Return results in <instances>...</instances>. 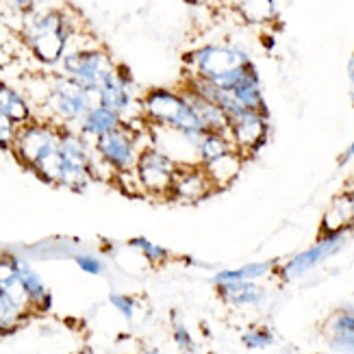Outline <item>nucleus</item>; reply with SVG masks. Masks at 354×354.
<instances>
[{
    "instance_id": "f257e3e1",
    "label": "nucleus",
    "mask_w": 354,
    "mask_h": 354,
    "mask_svg": "<svg viewBox=\"0 0 354 354\" xmlns=\"http://www.w3.org/2000/svg\"><path fill=\"white\" fill-rule=\"evenodd\" d=\"M11 152L24 170L33 172L46 185L61 187L66 163L59 150V124L35 118L18 129Z\"/></svg>"
},
{
    "instance_id": "f03ea898",
    "label": "nucleus",
    "mask_w": 354,
    "mask_h": 354,
    "mask_svg": "<svg viewBox=\"0 0 354 354\" xmlns=\"http://www.w3.org/2000/svg\"><path fill=\"white\" fill-rule=\"evenodd\" d=\"M140 115L148 129L180 133L194 146H198L200 137L205 135L194 109L180 89H167V87L148 89L140 98Z\"/></svg>"
},
{
    "instance_id": "7ed1b4c3",
    "label": "nucleus",
    "mask_w": 354,
    "mask_h": 354,
    "mask_svg": "<svg viewBox=\"0 0 354 354\" xmlns=\"http://www.w3.org/2000/svg\"><path fill=\"white\" fill-rule=\"evenodd\" d=\"M74 35L72 22L64 9H35L24 15L22 39L44 66H57L66 57Z\"/></svg>"
},
{
    "instance_id": "20e7f679",
    "label": "nucleus",
    "mask_w": 354,
    "mask_h": 354,
    "mask_svg": "<svg viewBox=\"0 0 354 354\" xmlns=\"http://www.w3.org/2000/svg\"><path fill=\"white\" fill-rule=\"evenodd\" d=\"M183 64L187 74H196L200 79H207L215 87L224 91L233 89L245 74H248L254 64L237 46H220L209 44L203 48H196L183 57Z\"/></svg>"
},
{
    "instance_id": "39448f33",
    "label": "nucleus",
    "mask_w": 354,
    "mask_h": 354,
    "mask_svg": "<svg viewBox=\"0 0 354 354\" xmlns=\"http://www.w3.org/2000/svg\"><path fill=\"white\" fill-rule=\"evenodd\" d=\"M94 104H98V96L94 91L85 89L66 74L55 76L48 85V91H46V106L50 111V122L61 127H79V122Z\"/></svg>"
},
{
    "instance_id": "423d86ee",
    "label": "nucleus",
    "mask_w": 354,
    "mask_h": 354,
    "mask_svg": "<svg viewBox=\"0 0 354 354\" xmlns=\"http://www.w3.org/2000/svg\"><path fill=\"white\" fill-rule=\"evenodd\" d=\"M178 161L157 146H144L137 155L133 178L142 196L152 200H167L172 189V183L178 170Z\"/></svg>"
},
{
    "instance_id": "0eeeda50",
    "label": "nucleus",
    "mask_w": 354,
    "mask_h": 354,
    "mask_svg": "<svg viewBox=\"0 0 354 354\" xmlns=\"http://www.w3.org/2000/svg\"><path fill=\"white\" fill-rule=\"evenodd\" d=\"M91 148H94V155L102 167H106L115 176H127L133 174L137 155L144 146H140V133L135 131L133 122L127 120L122 127L94 140Z\"/></svg>"
},
{
    "instance_id": "6e6552de",
    "label": "nucleus",
    "mask_w": 354,
    "mask_h": 354,
    "mask_svg": "<svg viewBox=\"0 0 354 354\" xmlns=\"http://www.w3.org/2000/svg\"><path fill=\"white\" fill-rule=\"evenodd\" d=\"M61 68H64L66 76L98 96V89L115 72L118 64L104 48L91 46V48H76L72 53H66V57L61 59Z\"/></svg>"
},
{
    "instance_id": "1a4fd4ad",
    "label": "nucleus",
    "mask_w": 354,
    "mask_h": 354,
    "mask_svg": "<svg viewBox=\"0 0 354 354\" xmlns=\"http://www.w3.org/2000/svg\"><path fill=\"white\" fill-rule=\"evenodd\" d=\"M348 235H350V230L324 233L317 243L311 245V248L298 252L296 257H291L287 263L281 266V270H279L281 279L283 281H296V279H300V276H304L306 272L315 270L317 266H322L324 261H328L330 257H335L344 248L346 241H348Z\"/></svg>"
},
{
    "instance_id": "9d476101",
    "label": "nucleus",
    "mask_w": 354,
    "mask_h": 354,
    "mask_svg": "<svg viewBox=\"0 0 354 354\" xmlns=\"http://www.w3.org/2000/svg\"><path fill=\"white\" fill-rule=\"evenodd\" d=\"M270 135V115L259 111H241L228 118V137L239 155L245 159L268 142Z\"/></svg>"
},
{
    "instance_id": "9b49d317",
    "label": "nucleus",
    "mask_w": 354,
    "mask_h": 354,
    "mask_svg": "<svg viewBox=\"0 0 354 354\" xmlns=\"http://www.w3.org/2000/svg\"><path fill=\"white\" fill-rule=\"evenodd\" d=\"M211 194H215V189L205 172V167L200 163H180L167 200L180 205H196L203 203Z\"/></svg>"
},
{
    "instance_id": "f8f14e48",
    "label": "nucleus",
    "mask_w": 354,
    "mask_h": 354,
    "mask_svg": "<svg viewBox=\"0 0 354 354\" xmlns=\"http://www.w3.org/2000/svg\"><path fill=\"white\" fill-rule=\"evenodd\" d=\"M133 87H135V81L131 72L124 66H118L115 72L106 79V83L98 89V104L115 111L124 120H131L133 104L140 102L133 94Z\"/></svg>"
},
{
    "instance_id": "ddd939ff",
    "label": "nucleus",
    "mask_w": 354,
    "mask_h": 354,
    "mask_svg": "<svg viewBox=\"0 0 354 354\" xmlns=\"http://www.w3.org/2000/svg\"><path fill=\"white\" fill-rule=\"evenodd\" d=\"M18 274L20 281L26 289V296L30 300V309H33V315L39 313H48L53 309V294L48 285L44 283V279L39 276V272L28 263V259L18 254Z\"/></svg>"
},
{
    "instance_id": "4468645a",
    "label": "nucleus",
    "mask_w": 354,
    "mask_h": 354,
    "mask_svg": "<svg viewBox=\"0 0 354 354\" xmlns=\"http://www.w3.org/2000/svg\"><path fill=\"white\" fill-rule=\"evenodd\" d=\"M324 335L330 350L339 354H354V311L352 309L335 311L326 322Z\"/></svg>"
},
{
    "instance_id": "2eb2a0df",
    "label": "nucleus",
    "mask_w": 354,
    "mask_h": 354,
    "mask_svg": "<svg viewBox=\"0 0 354 354\" xmlns=\"http://www.w3.org/2000/svg\"><path fill=\"white\" fill-rule=\"evenodd\" d=\"M124 122L127 120L122 118V115H118L115 111L106 109V106H102V104H94L85 113V118L79 122V129H76V131H79L87 142L89 140L94 142V140H98L100 135H104V133H109V131L122 127Z\"/></svg>"
},
{
    "instance_id": "dca6fc26",
    "label": "nucleus",
    "mask_w": 354,
    "mask_h": 354,
    "mask_svg": "<svg viewBox=\"0 0 354 354\" xmlns=\"http://www.w3.org/2000/svg\"><path fill=\"white\" fill-rule=\"evenodd\" d=\"M218 289V296L230 304V306H237V309H243V306H259L263 304L268 298V291L266 287H261L259 283H222V285H215Z\"/></svg>"
},
{
    "instance_id": "f3484780",
    "label": "nucleus",
    "mask_w": 354,
    "mask_h": 354,
    "mask_svg": "<svg viewBox=\"0 0 354 354\" xmlns=\"http://www.w3.org/2000/svg\"><path fill=\"white\" fill-rule=\"evenodd\" d=\"M180 91L185 94V98H187V102L194 109V113H196L200 127H203L205 133H228V118L218 104L209 102L207 98L198 96V94H192V91H187V89H180Z\"/></svg>"
},
{
    "instance_id": "a211bd4d",
    "label": "nucleus",
    "mask_w": 354,
    "mask_h": 354,
    "mask_svg": "<svg viewBox=\"0 0 354 354\" xmlns=\"http://www.w3.org/2000/svg\"><path fill=\"white\" fill-rule=\"evenodd\" d=\"M354 228V192H344L337 196L322 222L324 233H337V230Z\"/></svg>"
},
{
    "instance_id": "6ab92c4d",
    "label": "nucleus",
    "mask_w": 354,
    "mask_h": 354,
    "mask_svg": "<svg viewBox=\"0 0 354 354\" xmlns=\"http://www.w3.org/2000/svg\"><path fill=\"white\" fill-rule=\"evenodd\" d=\"M241 165H243V157L239 155L237 150H233V152H228V155L215 159V161H211V163H207L203 167H205V172H207V176H209V180L213 185V189L218 192V189L228 187V185L239 176Z\"/></svg>"
},
{
    "instance_id": "aec40b11",
    "label": "nucleus",
    "mask_w": 354,
    "mask_h": 354,
    "mask_svg": "<svg viewBox=\"0 0 354 354\" xmlns=\"http://www.w3.org/2000/svg\"><path fill=\"white\" fill-rule=\"evenodd\" d=\"M0 111H3L9 120H13L18 127H24L28 122H33V109H30L28 100L20 94L18 89L0 81Z\"/></svg>"
},
{
    "instance_id": "412c9836",
    "label": "nucleus",
    "mask_w": 354,
    "mask_h": 354,
    "mask_svg": "<svg viewBox=\"0 0 354 354\" xmlns=\"http://www.w3.org/2000/svg\"><path fill=\"white\" fill-rule=\"evenodd\" d=\"M276 270V261H257V263H245L235 270H220L213 274V285H222V283H257L259 279H266Z\"/></svg>"
},
{
    "instance_id": "4be33fe9",
    "label": "nucleus",
    "mask_w": 354,
    "mask_h": 354,
    "mask_svg": "<svg viewBox=\"0 0 354 354\" xmlns=\"http://www.w3.org/2000/svg\"><path fill=\"white\" fill-rule=\"evenodd\" d=\"M233 150H237V148L233 146V142H230L228 133H205L196 146V163L207 165Z\"/></svg>"
},
{
    "instance_id": "5701e85b",
    "label": "nucleus",
    "mask_w": 354,
    "mask_h": 354,
    "mask_svg": "<svg viewBox=\"0 0 354 354\" xmlns=\"http://www.w3.org/2000/svg\"><path fill=\"white\" fill-rule=\"evenodd\" d=\"M233 7L248 24H270L276 18V0H233Z\"/></svg>"
},
{
    "instance_id": "b1692460",
    "label": "nucleus",
    "mask_w": 354,
    "mask_h": 354,
    "mask_svg": "<svg viewBox=\"0 0 354 354\" xmlns=\"http://www.w3.org/2000/svg\"><path fill=\"white\" fill-rule=\"evenodd\" d=\"M28 319L26 313H22L18 306H15L3 291H0V337L11 335L18 330L24 322Z\"/></svg>"
},
{
    "instance_id": "393cba45",
    "label": "nucleus",
    "mask_w": 354,
    "mask_h": 354,
    "mask_svg": "<svg viewBox=\"0 0 354 354\" xmlns=\"http://www.w3.org/2000/svg\"><path fill=\"white\" fill-rule=\"evenodd\" d=\"M129 245L140 252L150 266H157L159 268V266H165L167 261L172 259V252L170 250H165L163 245L150 241L148 237H133V239H129Z\"/></svg>"
},
{
    "instance_id": "a878e982",
    "label": "nucleus",
    "mask_w": 354,
    "mask_h": 354,
    "mask_svg": "<svg viewBox=\"0 0 354 354\" xmlns=\"http://www.w3.org/2000/svg\"><path fill=\"white\" fill-rule=\"evenodd\" d=\"M274 333L268 326H250L241 335V344L248 350H266L274 346Z\"/></svg>"
},
{
    "instance_id": "bb28decb",
    "label": "nucleus",
    "mask_w": 354,
    "mask_h": 354,
    "mask_svg": "<svg viewBox=\"0 0 354 354\" xmlns=\"http://www.w3.org/2000/svg\"><path fill=\"white\" fill-rule=\"evenodd\" d=\"M172 342L176 344V348L180 352H194L196 350V342H194V337L189 333V328L185 326V322H180L176 317V313L172 315Z\"/></svg>"
},
{
    "instance_id": "cd10ccee",
    "label": "nucleus",
    "mask_w": 354,
    "mask_h": 354,
    "mask_svg": "<svg viewBox=\"0 0 354 354\" xmlns=\"http://www.w3.org/2000/svg\"><path fill=\"white\" fill-rule=\"evenodd\" d=\"M109 304L113 306V309L124 317L127 322H133L137 317V309H140V304H137V300L129 294H109Z\"/></svg>"
},
{
    "instance_id": "c85d7f7f",
    "label": "nucleus",
    "mask_w": 354,
    "mask_h": 354,
    "mask_svg": "<svg viewBox=\"0 0 354 354\" xmlns=\"http://www.w3.org/2000/svg\"><path fill=\"white\" fill-rule=\"evenodd\" d=\"M74 259V263L81 268V272L89 274V276H102L106 266H104V261L96 254H89V252H76L72 254Z\"/></svg>"
},
{
    "instance_id": "c756f323",
    "label": "nucleus",
    "mask_w": 354,
    "mask_h": 354,
    "mask_svg": "<svg viewBox=\"0 0 354 354\" xmlns=\"http://www.w3.org/2000/svg\"><path fill=\"white\" fill-rule=\"evenodd\" d=\"M18 124L13 120H9L3 111H0V150H11L15 135H18Z\"/></svg>"
},
{
    "instance_id": "7c9ffc66",
    "label": "nucleus",
    "mask_w": 354,
    "mask_h": 354,
    "mask_svg": "<svg viewBox=\"0 0 354 354\" xmlns=\"http://www.w3.org/2000/svg\"><path fill=\"white\" fill-rule=\"evenodd\" d=\"M37 3H39V0H7V5L13 11L22 13V15H28L30 11H35L37 9Z\"/></svg>"
},
{
    "instance_id": "2f4dec72",
    "label": "nucleus",
    "mask_w": 354,
    "mask_h": 354,
    "mask_svg": "<svg viewBox=\"0 0 354 354\" xmlns=\"http://www.w3.org/2000/svg\"><path fill=\"white\" fill-rule=\"evenodd\" d=\"M348 159H354V140H352V144L348 146V150H346V155H344L342 161H348Z\"/></svg>"
},
{
    "instance_id": "473e14b6",
    "label": "nucleus",
    "mask_w": 354,
    "mask_h": 354,
    "mask_svg": "<svg viewBox=\"0 0 354 354\" xmlns=\"http://www.w3.org/2000/svg\"><path fill=\"white\" fill-rule=\"evenodd\" d=\"M350 79H352V104H354V57L350 61Z\"/></svg>"
},
{
    "instance_id": "72a5a7b5",
    "label": "nucleus",
    "mask_w": 354,
    "mask_h": 354,
    "mask_svg": "<svg viewBox=\"0 0 354 354\" xmlns=\"http://www.w3.org/2000/svg\"><path fill=\"white\" fill-rule=\"evenodd\" d=\"M137 354H161V350L159 348H142Z\"/></svg>"
},
{
    "instance_id": "f704fd0d",
    "label": "nucleus",
    "mask_w": 354,
    "mask_h": 354,
    "mask_svg": "<svg viewBox=\"0 0 354 354\" xmlns=\"http://www.w3.org/2000/svg\"><path fill=\"white\" fill-rule=\"evenodd\" d=\"M3 250H5V248H3V243H0V252H3Z\"/></svg>"
}]
</instances>
